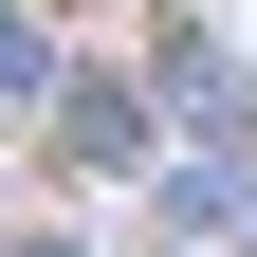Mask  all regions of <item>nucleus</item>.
I'll return each mask as SVG.
<instances>
[{"mask_svg":"<svg viewBox=\"0 0 257 257\" xmlns=\"http://www.w3.org/2000/svg\"><path fill=\"white\" fill-rule=\"evenodd\" d=\"M37 257H74V239H37Z\"/></svg>","mask_w":257,"mask_h":257,"instance_id":"nucleus-3","label":"nucleus"},{"mask_svg":"<svg viewBox=\"0 0 257 257\" xmlns=\"http://www.w3.org/2000/svg\"><path fill=\"white\" fill-rule=\"evenodd\" d=\"M55 128H74V166H128V147H147V110H128V92H74V74H55Z\"/></svg>","mask_w":257,"mask_h":257,"instance_id":"nucleus-2","label":"nucleus"},{"mask_svg":"<svg viewBox=\"0 0 257 257\" xmlns=\"http://www.w3.org/2000/svg\"><path fill=\"white\" fill-rule=\"evenodd\" d=\"M166 92H184V128H202V147H239V128H257L239 55H202V37H166Z\"/></svg>","mask_w":257,"mask_h":257,"instance_id":"nucleus-1","label":"nucleus"}]
</instances>
